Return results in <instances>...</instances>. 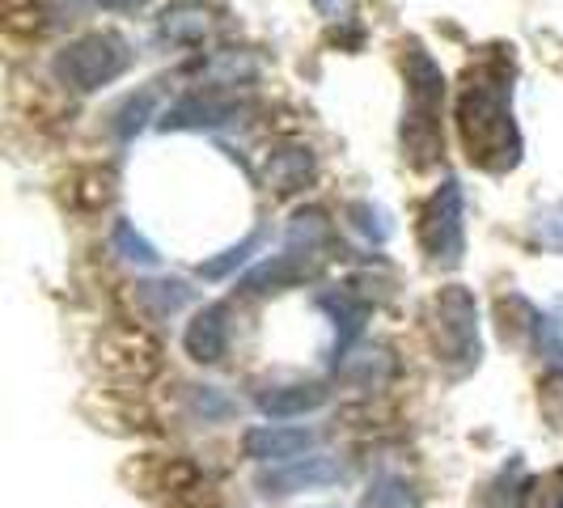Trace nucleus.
<instances>
[{
    "mask_svg": "<svg viewBox=\"0 0 563 508\" xmlns=\"http://www.w3.org/2000/svg\"><path fill=\"white\" fill-rule=\"evenodd\" d=\"M339 479H343L339 457H331V453H310V457L272 466L258 479V487H263V496H297V492H313V487H331Z\"/></svg>",
    "mask_w": 563,
    "mask_h": 508,
    "instance_id": "obj_7",
    "label": "nucleus"
},
{
    "mask_svg": "<svg viewBox=\"0 0 563 508\" xmlns=\"http://www.w3.org/2000/svg\"><path fill=\"white\" fill-rule=\"evenodd\" d=\"M196 407L203 411V420H208V416H225V411H229V402H225V398H217V390H212V386H203V395L196 398Z\"/></svg>",
    "mask_w": 563,
    "mask_h": 508,
    "instance_id": "obj_23",
    "label": "nucleus"
},
{
    "mask_svg": "<svg viewBox=\"0 0 563 508\" xmlns=\"http://www.w3.org/2000/svg\"><path fill=\"white\" fill-rule=\"evenodd\" d=\"M187 356L199 365H217L225 361L229 352V310L225 306H203V310L187 322V335H183Z\"/></svg>",
    "mask_w": 563,
    "mask_h": 508,
    "instance_id": "obj_11",
    "label": "nucleus"
},
{
    "mask_svg": "<svg viewBox=\"0 0 563 508\" xmlns=\"http://www.w3.org/2000/svg\"><path fill=\"white\" fill-rule=\"evenodd\" d=\"M148 111H153V89H144L141 98H128V102H123V111H119V119H114V132H119V141H132V136H136V132L144 128Z\"/></svg>",
    "mask_w": 563,
    "mask_h": 508,
    "instance_id": "obj_20",
    "label": "nucleus"
},
{
    "mask_svg": "<svg viewBox=\"0 0 563 508\" xmlns=\"http://www.w3.org/2000/svg\"><path fill=\"white\" fill-rule=\"evenodd\" d=\"M89 4H98V9H111V13H132V9H144L148 0H89Z\"/></svg>",
    "mask_w": 563,
    "mask_h": 508,
    "instance_id": "obj_24",
    "label": "nucleus"
},
{
    "mask_svg": "<svg viewBox=\"0 0 563 508\" xmlns=\"http://www.w3.org/2000/svg\"><path fill=\"white\" fill-rule=\"evenodd\" d=\"M368 508H416V500H411L407 483L386 475V479H377L368 487Z\"/></svg>",
    "mask_w": 563,
    "mask_h": 508,
    "instance_id": "obj_21",
    "label": "nucleus"
},
{
    "mask_svg": "<svg viewBox=\"0 0 563 508\" xmlns=\"http://www.w3.org/2000/svg\"><path fill=\"white\" fill-rule=\"evenodd\" d=\"M318 306H322V310H331V318H335L339 347H347L352 339L365 331L368 306H365V301H356L352 292H327V297H318Z\"/></svg>",
    "mask_w": 563,
    "mask_h": 508,
    "instance_id": "obj_14",
    "label": "nucleus"
},
{
    "mask_svg": "<svg viewBox=\"0 0 563 508\" xmlns=\"http://www.w3.org/2000/svg\"><path fill=\"white\" fill-rule=\"evenodd\" d=\"M238 102L233 98H217V93H187L178 98L166 114H162V128L166 132H208V128H221L238 119Z\"/></svg>",
    "mask_w": 563,
    "mask_h": 508,
    "instance_id": "obj_8",
    "label": "nucleus"
},
{
    "mask_svg": "<svg viewBox=\"0 0 563 508\" xmlns=\"http://www.w3.org/2000/svg\"><path fill=\"white\" fill-rule=\"evenodd\" d=\"M432 331H437V361L450 373H471L479 365V301L471 288L450 284L437 292Z\"/></svg>",
    "mask_w": 563,
    "mask_h": 508,
    "instance_id": "obj_4",
    "label": "nucleus"
},
{
    "mask_svg": "<svg viewBox=\"0 0 563 508\" xmlns=\"http://www.w3.org/2000/svg\"><path fill=\"white\" fill-rule=\"evenodd\" d=\"M242 450L254 462H297L306 450H313L310 428H280V423H258L242 437Z\"/></svg>",
    "mask_w": 563,
    "mask_h": 508,
    "instance_id": "obj_9",
    "label": "nucleus"
},
{
    "mask_svg": "<svg viewBox=\"0 0 563 508\" xmlns=\"http://www.w3.org/2000/svg\"><path fill=\"white\" fill-rule=\"evenodd\" d=\"M141 297L153 306V313H174L178 306H187L191 301V288L178 280L169 284H141Z\"/></svg>",
    "mask_w": 563,
    "mask_h": 508,
    "instance_id": "obj_19",
    "label": "nucleus"
},
{
    "mask_svg": "<svg viewBox=\"0 0 563 508\" xmlns=\"http://www.w3.org/2000/svg\"><path fill=\"white\" fill-rule=\"evenodd\" d=\"M258 246H263V229H251V233H246L238 246H229V251H221L217 258L199 263V276H203V280H225L229 272H233V267H242V263H246Z\"/></svg>",
    "mask_w": 563,
    "mask_h": 508,
    "instance_id": "obj_15",
    "label": "nucleus"
},
{
    "mask_svg": "<svg viewBox=\"0 0 563 508\" xmlns=\"http://www.w3.org/2000/svg\"><path fill=\"white\" fill-rule=\"evenodd\" d=\"M318 267H322V254L318 251L284 246L280 254H272V258H263L258 267H251L238 288H242V292H284V288H297V284L313 280Z\"/></svg>",
    "mask_w": 563,
    "mask_h": 508,
    "instance_id": "obj_6",
    "label": "nucleus"
},
{
    "mask_svg": "<svg viewBox=\"0 0 563 508\" xmlns=\"http://www.w3.org/2000/svg\"><path fill=\"white\" fill-rule=\"evenodd\" d=\"M352 225L361 229L365 238H373V242H386V238L395 233L390 217H386L382 208H373V203H352Z\"/></svg>",
    "mask_w": 563,
    "mask_h": 508,
    "instance_id": "obj_22",
    "label": "nucleus"
},
{
    "mask_svg": "<svg viewBox=\"0 0 563 508\" xmlns=\"http://www.w3.org/2000/svg\"><path fill=\"white\" fill-rule=\"evenodd\" d=\"M114 251L123 254L128 263H141V267H157V263H162L157 246H153L144 233H136L132 221H119V225H114Z\"/></svg>",
    "mask_w": 563,
    "mask_h": 508,
    "instance_id": "obj_16",
    "label": "nucleus"
},
{
    "mask_svg": "<svg viewBox=\"0 0 563 508\" xmlns=\"http://www.w3.org/2000/svg\"><path fill=\"white\" fill-rule=\"evenodd\" d=\"M534 242L542 251L563 254V199L555 203H542L534 212Z\"/></svg>",
    "mask_w": 563,
    "mask_h": 508,
    "instance_id": "obj_17",
    "label": "nucleus"
},
{
    "mask_svg": "<svg viewBox=\"0 0 563 508\" xmlns=\"http://www.w3.org/2000/svg\"><path fill=\"white\" fill-rule=\"evenodd\" d=\"M162 34H166L169 43H199L208 34V9L191 4V0L174 4V9L162 13Z\"/></svg>",
    "mask_w": 563,
    "mask_h": 508,
    "instance_id": "obj_13",
    "label": "nucleus"
},
{
    "mask_svg": "<svg viewBox=\"0 0 563 508\" xmlns=\"http://www.w3.org/2000/svg\"><path fill=\"white\" fill-rule=\"evenodd\" d=\"M534 335H538V347L547 352V361H551V365L563 373V310L538 313Z\"/></svg>",
    "mask_w": 563,
    "mask_h": 508,
    "instance_id": "obj_18",
    "label": "nucleus"
},
{
    "mask_svg": "<svg viewBox=\"0 0 563 508\" xmlns=\"http://www.w3.org/2000/svg\"><path fill=\"white\" fill-rule=\"evenodd\" d=\"M132 68V43L114 30H93L73 38L68 47H59L52 59V73L59 85H68L73 93H93L102 85L119 81Z\"/></svg>",
    "mask_w": 563,
    "mask_h": 508,
    "instance_id": "obj_3",
    "label": "nucleus"
},
{
    "mask_svg": "<svg viewBox=\"0 0 563 508\" xmlns=\"http://www.w3.org/2000/svg\"><path fill=\"white\" fill-rule=\"evenodd\" d=\"M327 402V390L318 382H297V386H272L267 395H258V411L272 420H297L310 416Z\"/></svg>",
    "mask_w": 563,
    "mask_h": 508,
    "instance_id": "obj_12",
    "label": "nucleus"
},
{
    "mask_svg": "<svg viewBox=\"0 0 563 508\" xmlns=\"http://www.w3.org/2000/svg\"><path fill=\"white\" fill-rule=\"evenodd\" d=\"M441 111H445V73L420 43L407 47V111H402V157L416 169L441 157Z\"/></svg>",
    "mask_w": 563,
    "mask_h": 508,
    "instance_id": "obj_2",
    "label": "nucleus"
},
{
    "mask_svg": "<svg viewBox=\"0 0 563 508\" xmlns=\"http://www.w3.org/2000/svg\"><path fill=\"white\" fill-rule=\"evenodd\" d=\"M457 136L471 166L508 174L521 162V128L512 119V64L487 56L466 68L457 93Z\"/></svg>",
    "mask_w": 563,
    "mask_h": 508,
    "instance_id": "obj_1",
    "label": "nucleus"
},
{
    "mask_svg": "<svg viewBox=\"0 0 563 508\" xmlns=\"http://www.w3.org/2000/svg\"><path fill=\"white\" fill-rule=\"evenodd\" d=\"M313 174H318V162H313V148L310 144H276L272 153H267V187L276 191V196H297V191H306L313 183Z\"/></svg>",
    "mask_w": 563,
    "mask_h": 508,
    "instance_id": "obj_10",
    "label": "nucleus"
},
{
    "mask_svg": "<svg viewBox=\"0 0 563 508\" xmlns=\"http://www.w3.org/2000/svg\"><path fill=\"white\" fill-rule=\"evenodd\" d=\"M420 246L432 267H457L466 254V196L462 183L445 178L420 217Z\"/></svg>",
    "mask_w": 563,
    "mask_h": 508,
    "instance_id": "obj_5",
    "label": "nucleus"
}]
</instances>
